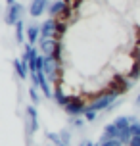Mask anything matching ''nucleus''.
I'll return each mask as SVG.
<instances>
[{
    "instance_id": "nucleus-1",
    "label": "nucleus",
    "mask_w": 140,
    "mask_h": 146,
    "mask_svg": "<svg viewBox=\"0 0 140 146\" xmlns=\"http://www.w3.org/2000/svg\"><path fill=\"white\" fill-rule=\"evenodd\" d=\"M119 96H121V92H117L115 88H108V90L100 92L98 96H94V98L90 100L88 108L96 110L98 113H100V111H111V110L119 104V100H121Z\"/></svg>"
},
{
    "instance_id": "nucleus-2",
    "label": "nucleus",
    "mask_w": 140,
    "mask_h": 146,
    "mask_svg": "<svg viewBox=\"0 0 140 146\" xmlns=\"http://www.w3.org/2000/svg\"><path fill=\"white\" fill-rule=\"evenodd\" d=\"M31 85L40 88V92H42V96H44V98H48V100H52V98H54V88H52V83L48 81V77H46L44 71L31 73Z\"/></svg>"
},
{
    "instance_id": "nucleus-3",
    "label": "nucleus",
    "mask_w": 140,
    "mask_h": 146,
    "mask_svg": "<svg viewBox=\"0 0 140 146\" xmlns=\"http://www.w3.org/2000/svg\"><path fill=\"white\" fill-rule=\"evenodd\" d=\"M87 108H88V104L85 102L81 96L71 94V98H69L67 106L63 108V111L67 113V117H83L85 111H87Z\"/></svg>"
},
{
    "instance_id": "nucleus-4",
    "label": "nucleus",
    "mask_w": 140,
    "mask_h": 146,
    "mask_svg": "<svg viewBox=\"0 0 140 146\" xmlns=\"http://www.w3.org/2000/svg\"><path fill=\"white\" fill-rule=\"evenodd\" d=\"M25 12H29V10L23 6L21 2H15L14 6H8V8H6V14H4V21H6V25H12V27H15V23L23 21Z\"/></svg>"
},
{
    "instance_id": "nucleus-5",
    "label": "nucleus",
    "mask_w": 140,
    "mask_h": 146,
    "mask_svg": "<svg viewBox=\"0 0 140 146\" xmlns=\"http://www.w3.org/2000/svg\"><path fill=\"white\" fill-rule=\"evenodd\" d=\"M44 73L50 83H58L61 77V62L54 58V56H44Z\"/></svg>"
},
{
    "instance_id": "nucleus-6",
    "label": "nucleus",
    "mask_w": 140,
    "mask_h": 146,
    "mask_svg": "<svg viewBox=\"0 0 140 146\" xmlns=\"http://www.w3.org/2000/svg\"><path fill=\"white\" fill-rule=\"evenodd\" d=\"M58 25H59V19L46 17L44 21L40 23V38H56L58 36Z\"/></svg>"
},
{
    "instance_id": "nucleus-7",
    "label": "nucleus",
    "mask_w": 140,
    "mask_h": 146,
    "mask_svg": "<svg viewBox=\"0 0 140 146\" xmlns=\"http://www.w3.org/2000/svg\"><path fill=\"white\" fill-rule=\"evenodd\" d=\"M25 115H27V133L29 135H35L38 131V111H37V106L35 104H27L25 106Z\"/></svg>"
},
{
    "instance_id": "nucleus-8",
    "label": "nucleus",
    "mask_w": 140,
    "mask_h": 146,
    "mask_svg": "<svg viewBox=\"0 0 140 146\" xmlns=\"http://www.w3.org/2000/svg\"><path fill=\"white\" fill-rule=\"evenodd\" d=\"M52 0H31V4L27 6V10H29V15L31 17H40V15H44L46 12H48V8H50Z\"/></svg>"
},
{
    "instance_id": "nucleus-9",
    "label": "nucleus",
    "mask_w": 140,
    "mask_h": 146,
    "mask_svg": "<svg viewBox=\"0 0 140 146\" xmlns=\"http://www.w3.org/2000/svg\"><path fill=\"white\" fill-rule=\"evenodd\" d=\"M67 8H69L67 0H52L50 8H48V17H56V19H61V15L65 14Z\"/></svg>"
},
{
    "instance_id": "nucleus-10",
    "label": "nucleus",
    "mask_w": 140,
    "mask_h": 146,
    "mask_svg": "<svg viewBox=\"0 0 140 146\" xmlns=\"http://www.w3.org/2000/svg\"><path fill=\"white\" fill-rule=\"evenodd\" d=\"M59 40H56V38H40L38 40V50H40V54H44V56H52L54 54V50H56V46H58Z\"/></svg>"
},
{
    "instance_id": "nucleus-11",
    "label": "nucleus",
    "mask_w": 140,
    "mask_h": 146,
    "mask_svg": "<svg viewBox=\"0 0 140 146\" xmlns=\"http://www.w3.org/2000/svg\"><path fill=\"white\" fill-rule=\"evenodd\" d=\"M38 54H40V50H38L37 44H29V42L23 44V54H21L23 62H27V64H29V62H33V60L38 58Z\"/></svg>"
},
{
    "instance_id": "nucleus-12",
    "label": "nucleus",
    "mask_w": 140,
    "mask_h": 146,
    "mask_svg": "<svg viewBox=\"0 0 140 146\" xmlns=\"http://www.w3.org/2000/svg\"><path fill=\"white\" fill-rule=\"evenodd\" d=\"M69 98H71V94H67L61 85H56V87H54V98H52V100L58 104L59 108H65L67 102H69Z\"/></svg>"
},
{
    "instance_id": "nucleus-13",
    "label": "nucleus",
    "mask_w": 140,
    "mask_h": 146,
    "mask_svg": "<svg viewBox=\"0 0 140 146\" xmlns=\"http://www.w3.org/2000/svg\"><path fill=\"white\" fill-rule=\"evenodd\" d=\"M119 137V129H117V125L113 123H106L104 125V131H102V137H100V140L98 142H104V140H111V139H117Z\"/></svg>"
},
{
    "instance_id": "nucleus-14",
    "label": "nucleus",
    "mask_w": 140,
    "mask_h": 146,
    "mask_svg": "<svg viewBox=\"0 0 140 146\" xmlns=\"http://www.w3.org/2000/svg\"><path fill=\"white\" fill-rule=\"evenodd\" d=\"M14 71L17 73V77H19L21 81H25V79H27V77L31 75L27 62H23L21 58H19V60H14Z\"/></svg>"
},
{
    "instance_id": "nucleus-15",
    "label": "nucleus",
    "mask_w": 140,
    "mask_h": 146,
    "mask_svg": "<svg viewBox=\"0 0 140 146\" xmlns=\"http://www.w3.org/2000/svg\"><path fill=\"white\" fill-rule=\"evenodd\" d=\"M38 40H40V25H37V23L27 25V42L38 44Z\"/></svg>"
},
{
    "instance_id": "nucleus-16",
    "label": "nucleus",
    "mask_w": 140,
    "mask_h": 146,
    "mask_svg": "<svg viewBox=\"0 0 140 146\" xmlns=\"http://www.w3.org/2000/svg\"><path fill=\"white\" fill-rule=\"evenodd\" d=\"M27 40V25H25V21H19L15 23V42L23 44Z\"/></svg>"
},
{
    "instance_id": "nucleus-17",
    "label": "nucleus",
    "mask_w": 140,
    "mask_h": 146,
    "mask_svg": "<svg viewBox=\"0 0 140 146\" xmlns=\"http://www.w3.org/2000/svg\"><path fill=\"white\" fill-rule=\"evenodd\" d=\"M88 123L85 117H69V125L73 129H85V125Z\"/></svg>"
},
{
    "instance_id": "nucleus-18",
    "label": "nucleus",
    "mask_w": 140,
    "mask_h": 146,
    "mask_svg": "<svg viewBox=\"0 0 140 146\" xmlns=\"http://www.w3.org/2000/svg\"><path fill=\"white\" fill-rule=\"evenodd\" d=\"M38 90H40V88H38V87H33V85H31V88H29L31 104H35V106H37V104H40V94H38Z\"/></svg>"
},
{
    "instance_id": "nucleus-19",
    "label": "nucleus",
    "mask_w": 140,
    "mask_h": 146,
    "mask_svg": "<svg viewBox=\"0 0 140 146\" xmlns=\"http://www.w3.org/2000/svg\"><path fill=\"white\" fill-rule=\"evenodd\" d=\"M59 137H61V144H65V146L71 144V139H73L71 129H61V131H59Z\"/></svg>"
},
{
    "instance_id": "nucleus-20",
    "label": "nucleus",
    "mask_w": 140,
    "mask_h": 146,
    "mask_svg": "<svg viewBox=\"0 0 140 146\" xmlns=\"http://www.w3.org/2000/svg\"><path fill=\"white\" fill-rule=\"evenodd\" d=\"M46 139L50 140L54 146H59L61 144V137H59V133H54V131H48L46 133Z\"/></svg>"
},
{
    "instance_id": "nucleus-21",
    "label": "nucleus",
    "mask_w": 140,
    "mask_h": 146,
    "mask_svg": "<svg viewBox=\"0 0 140 146\" xmlns=\"http://www.w3.org/2000/svg\"><path fill=\"white\" fill-rule=\"evenodd\" d=\"M83 117H85L88 123H94L96 119H98V111L92 110V108H87V111H85V115H83Z\"/></svg>"
},
{
    "instance_id": "nucleus-22",
    "label": "nucleus",
    "mask_w": 140,
    "mask_h": 146,
    "mask_svg": "<svg viewBox=\"0 0 140 146\" xmlns=\"http://www.w3.org/2000/svg\"><path fill=\"white\" fill-rule=\"evenodd\" d=\"M131 133H133V137H140V119L136 117L131 125Z\"/></svg>"
},
{
    "instance_id": "nucleus-23",
    "label": "nucleus",
    "mask_w": 140,
    "mask_h": 146,
    "mask_svg": "<svg viewBox=\"0 0 140 146\" xmlns=\"http://www.w3.org/2000/svg\"><path fill=\"white\" fill-rule=\"evenodd\" d=\"M100 146H127V144H123V142L117 140V139H111V140H104V142H100Z\"/></svg>"
},
{
    "instance_id": "nucleus-24",
    "label": "nucleus",
    "mask_w": 140,
    "mask_h": 146,
    "mask_svg": "<svg viewBox=\"0 0 140 146\" xmlns=\"http://www.w3.org/2000/svg\"><path fill=\"white\" fill-rule=\"evenodd\" d=\"M77 146H100V142H94V140H90V139H83Z\"/></svg>"
},
{
    "instance_id": "nucleus-25",
    "label": "nucleus",
    "mask_w": 140,
    "mask_h": 146,
    "mask_svg": "<svg viewBox=\"0 0 140 146\" xmlns=\"http://www.w3.org/2000/svg\"><path fill=\"white\" fill-rule=\"evenodd\" d=\"M129 146H140V137H133L131 139V144Z\"/></svg>"
},
{
    "instance_id": "nucleus-26",
    "label": "nucleus",
    "mask_w": 140,
    "mask_h": 146,
    "mask_svg": "<svg viewBox=\"0 0 140 146\" xmlns=\"http://www.w3.org/2000/svg\"><path fill=\"white\" fill-rule=\"evenodd\" d=\"M15 2H17V0H6V4H8V6H14Z\"/></svg>"
},
{
    "instance_id": "nucleus-27",
    "label": "nucleus",
    "mask_w": 140,
    "mask_h": 146,
    "mask_svg": "<svg viewBox=\"0 0 140 146\" xmlns=\"http://www.w3.org/2000/svg\"><path fill=\"white\" fill-rule=\"evenodd\" d=\"M134 104H136V106L140 108V92H138V96H136V100H134Z\"/></svg>"
},
{
    "instance_id": "nucleus-28",
    "label": "nucleus",
    "mask_w": 140,
    "mask_h": 146,
    "mask_svg": "<svg viewBox=\"0 0 140 146\" xmlns=\"http://www.w3.org/2000/svg\"><path fill=\"white\" fill-rule=\"evenodd\" d=\"M59 146H65V144H59Z\"/></svg>"
},
{
    "instance_id": "nucleus-29",
    "label": "nucleus",
    "mask_w": 140,
    "mask_h": 146,
    "mask_svg": "<svg viewBox=\"0 0 140 146\" xmlns=\"http://www.w3.org/2000/svg\"><path fill=\"white\" fill-rule=\"evenodd\" d=\"M50 146H54V144H50Z\"/></svg>"
},
{
    "instance_id": "nucleus-30",
    "label": "nucleus",
    "mask_w": 140,
    "mask_h": 146,
    "mask_svg": "<svg viewBox=\"0 0 140 146\" xmlns=\"http://www.w3.org/2000/svg\"><path fill=\"white\" fill-rule=\"evenodd\" d=\"M67 2H69V0H67Z\"/></svg>"
}]
</instances>
